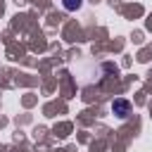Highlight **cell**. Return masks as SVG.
<instances>
[{
    "label": "cell",
    "mask_w": 152,
    "mask_h": 152,
    "mask_svg": "<svg viewBox=\"0 0 152 152\" xmlns=\"http://www.w3.org/2000/svg\"><path fill=\"white\" fill-rule=\"evenodd\" d=\"M62 5H64V10H69V12H76V10L83 5V0H62Z\"/></svg>",
    "instance_id": "cell-2"
},
{
    "label": "cell",
    "mask_w": 152,
    "mask_h": 152,
    "mask_svg": "<svg viewBox=\"0 0 152 152\" xmlns=\"http://www.w3.org/2000/svg\"><path fill=\"white\" fill-rule=\"evenodd\" d=\"M112 112H114L119 119H126V116L131 114V102H128L126 97H116V100L112 102Z\"/></svg>",
    "instance_id": "cell-1"
}]
</instances>
